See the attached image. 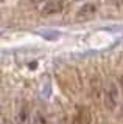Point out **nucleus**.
Listing matches in <instances>:
<instances>
[{
    "mask_svg": "<svg viewBox=\"0 0 123 124\" xmlns=\"http://www.w3.org/2000/svg\"><path fill=\"white\" fill-rule=\"evenodd\" d=\"M101 99H103V107H105L106 112L115 113L118 110V107L122 104V90L115 79H109L106 82L103 93H101Z\"/></svg>",
    "mask_w": 123,
    "mask_h": 124,
    "instance_id": "f257e3e1",
    "label": "nucleus"
},
{
    "mask_svg": "<svg viewBox=\"0 0 123 124\" xmlns=\"http://www.w3.org/2000/svg\"><path fill=\"white\" fill-rule=\"evenodd\" d=\"M62 9H64L62 0H45V2H42V5H41V13L45 14V16L61 13Z\"/></svg>",
    "mask_w": 123,
    "mask_h": 124,
    "instance_id": "f03ea898",
    "label": "nucleus"
},
{
    "mask_svg": "<svg viewBox=\"0 0 123 124\" xmlns=\"http://www.w3.org/2000/svg\"><path fill=\"white\" fill-rule=\"evenodd\" d=\"M97 14V6L94 3H84V5L76 11V20H90L94 16Z\"/></svg>",
    "mask_w": 123,
    "mask_h": 124,
    "instance_id": "7ed1b4c3",
    "label": "nucleus"
},
{
    "mask_svg": "<svg viewBox=\"0 0 123 124\" xmlns=\"http://www.w3.org/2000/svg\"><path fill=\"white\" fill-rule=\"evenodd\" d=\"M30 119H31V112H30L28 104H22L16 110L14 124H30Z\"/></svg>",
    "mask_w": 123,
    "mask_h": 124,
    "instance_id": "20e7f679",
    "label": "nucleus"
},
{
    "mask_svg": "<svg viewBox=\"0 0 123 124\" xmlns=\"http://www.w3.org/2000/svg\"><path fill=\"white\" fill-rule=\"evenodd\" d=\"M30 124H52V121L48 119V116L41 110H36L34 113H31V119Z\"/></svg>",
    "mask_w": 123,
    "mask_h": 124,
    "instance_id": "39448f33",
    "label": "nucleus"
},
{
    "mask_svg": "<svg viewBox=\"0 0 123 124\" xmlns=\"http://www.w3.org/2000/svg\"><path fill=\"white\" fill-rule=\"evenodd\" d=\"M0 124H14V123L9 121V119H6V118H2L0 119Z\"/></svg>",
    "mask_w": 123,
    "mask_h": 124,
    "instance_id": "423d86ee",
    "label": "nucleus"
},
{
    "mask_svg": "<svg viewBox=\"0 0 123 124\" xmlns=\"http://www.w3.org/2000/svg\"><path fill=\"white\" fill-rule=\"evenodd\" d=\"M3 116H2V106H0V119H2Z\"/></svg>",
    "mask_w": 123,
    "mask_h": 124,
    "instance_id": "0eeeda50",
    "label": "nucleus"
},
{
    "mask_svg": "<svg viewBox=\"0 0 123 124\" xmlns=\"http://www.w3.org/2000/svg\"><path fill=\"white\" fill-rule=\"evenodd\" d=\"M28 2H31V3H36V2H39V0H28Z\"/></svg>",
    "mask_w": 123,
    "mask_h": 124,
    "instance_id": "6e6552de",
    "label": "nucleus"
},
{
    "mask_svg": "<svg viewBox=\"0 0 123 124\" xmlns=\"http://www.w3.org/2000/svg\"><path fill=\"white\" fill-rule=\"evenodd\" d=\"M73 2H83V0H73Z\"/></svg>",
    "mask_w": 123,
    "mask_h": 124,
    "instance_id": "1a4fd4ad",
    "label": "nucleus"
},
{
    "mask_svg": "<svg viewBox=\"0 0 123 124\" xmlns=\"http://www.w3.org/2000/svg\"><path fill=\"white\" fill-rule=\"evenodd\" d=\"M0 2H2V0H0Z\"/></svg>",
    "mask_w": 123,
    "mask_h": 124,
    "instance_id": "9d476101",
    "label": "nucleus"
}]
</instances>
